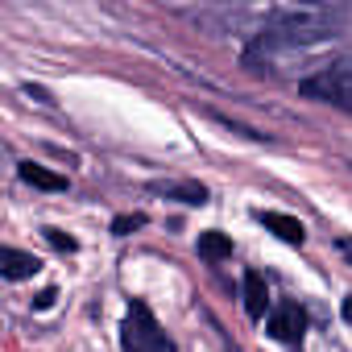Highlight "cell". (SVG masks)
<instances>
[{
	"mask_svg": "<svg viewBox=\"0 0 352 352\" xmlns=\"http://www.w3.org/2000/svg\"><path fill=\"white\" fill-rule=\"evenodd\" d=\"M298 91L307 100H323V104H340L352 108V58H336L323 71H315L311 79L298 83Z\"/></svg>",
	"mask_w": 352,
	"mask_h": 352,
	"instance_id": "cell-1",
	"label": "cell"
},
{
	"mask_svg": "<svg viewBox=\"0 0 352 352\" xmlns=\"http://www.w3.org/2000/svg\"><path fill=\"white\" fill-rule=\"evenodd\" d=\"M120 348L124 352H170V340H166V331L157 327V319L149 315L145 302L129 307L124 327H120Z\"/></svg>",
	"mask_w": 352,
	"mask_h": 352,
	"instance_id": "cell-2",
	"label": "cell"
},
{
	"mask_svg": "<svg viewBox=\"0 0 352 352\" xmlns=\"http://www.w3.org/2000/svg\"><path fill=\"white\" fill-rule=\"evenodd\" d=\"M270 331H274L282 344H298L302 331H307V315L298 311V302H282V307L274 311V319H270Z\"/></svg>",
	"mask_w": 352,
	"mask_h": 352,
	"instance_id": "cell-3",
	"label": "cell"
},
{
	"mask_svg": "<svg viewBox=\"0 0 352 352\" xmlns=\"http://www.w3.org/2000/svg\"><path fill=\"white\" fill-rule=\"evenodd\" d=\"M0 274L21 282V278H34L38 274V257L34 253H21V249H5L0 253Z\"/></svg>",
	"mask_w": 352,
	"mask_h": 352,
	"instance_id": "cell-4",
	"label": "cell"
},
{
	"mask_svg": "<svg viewBox=\"0 0 352 352\" xmlns=\"http://www.w3.org/2000/svg\"><path fill=\"white\" fill-rule=\"evenodd\" d=\"M261 224H265L274 236H282L286 245H302V236H307V228H302L294 216H282V212H261Z\"/></svg>",
	"mask_w": 352,
	"mask_h": 352,
	"instance_id": "cell-5",
	"label": "cell"
},
{
	"mask_svg": "<svg viewBox=\"0 0 352 352\" xmlns=\"http://www.w3.org/2000/svg\"><path fill=\"white\" fill-rule=\"evenodd\" d=\"M265 307H270V286H265V278L261 274H245V311L253 315V319H261L265 315Z\"/></svg>",
	"mask_w": 352,
	"mask_h": 352,
	"instance_id": "cell-6",
	"label": "cell"
},
{
	"mask_svg": "<svg viewBox=\"0 0 352 352\" xmlns=\"http://www.w3.org/2000/svg\"><path fill=\"white\" fill-rule=\"evenodd\" d=\"M21 179H25L30 187H42V191H67V179H63V174L42 170V166H34V162L21 166Z\"/></svg>",
	"mask_w": 352,
	"mask_h": 352,
	"instance_id": "cell-7",
	"label": "cell"
},
{
	"mask_svg": "<svg viewBox=\"0 0 352 352\" xmlns=\"http://www.w3.org/2000/svg\"><path fill=\"white\" fill-rule=\"evenodd\" d=\"M149 191L157 195H174V199H183V204H208V191L199 183H153Z\"/></svg>",
	"mask_w": 352,
	"mask_h": 352,
	"instance_id": "cell-8",
	"label": "cell"
},
{
	"mask_svg": "<svg viewBox=\"0 0 352 352\" xmlns=\"http://www.w3.org/2000/svg\"><path fill=\"white\" fill-rule=\"evenodd\" d=\"M199 257L204 261H228L232 257V241L224 232H204L199 236Z\"/></svg>",
	"mask_w": 352,
	"mask_h": 352,
	"instance_id": "cell-9",
	"label": "cell"
},
{
	"mask_svg": "<svg viewBox=\"0 0 352 352\" xmlns=\"http://www.w3.org/2000/svg\"><path fill=\"white\" fill-rule=\"evenodd\" d=\"M141 224H145V216H141V212H133V216H116V220H112V232H116V236H129V232H133V228H141Z\"/></svg>",
	"mask_w": 352,
	"mask_h": 352,
	"instance_id": "cell-10",
	"label": "cell"
},
{
	"mask_svg": "<svg viewBox=\"0 0 352 352\" xmlns=\"http://www.w3.org/2000/svg\"><path fill=\"white\" fill-rule=\"evenodd\" d=\"M46 241H50L54 249H67V253H75V241H71L67 232H58V228H46Z\"/></svg>",
	"mask_w": 352,
	"mask_h": 352,
	"instance_id": "cell-11",
	"label": "cell"
},
{
	"mask_svg": "<svg viewBox=\"0 0 352 352\" xmlns=\"http://www.w3.org/2000/svg\"><path fill=\"white\" fill-rule=\"evenodd\" d=\"M54 298H58V294H54V290H42V294H38V298H34V307H38V311H46V307H50V302H54Z\"/></svg>",
	"mask_w": 352,
	"mask_h": 352,
	"instance_id": "cell-12",
	"label": "cell"
},
{
	"mask_svg": "<svg viewBox=\"0 0 352 352\" xmlns=\"http://www.w3.org/2000/svg\"><path fill=\"white\" fill-rule=\"evenodd\" d=\"M340 253H344V257L352 261V236H344V241H340Z\"/></svg>",
	"mask_w": 352,
	"mask_h": 352,
	"instance_id": "cell-13",
	"label": "cell"
},
{
	"mask_svg": "<svg viewBox=\"0 0 352 352\" xmlns=\"http://www.w3.org/2000/svg\"><path fill=\"white\" fill-rule=\"evenodd\" d=\"M344 319L352 323V298H344Z\"/></svg>",
	"mask_w": 352,
	"mask_h": 352,
	"instance_id": "cell-14",
	"label": "cell"
}]
</instances>
